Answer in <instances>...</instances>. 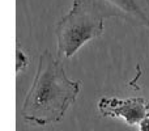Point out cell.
<instances>
[{"label": "cell", "mask_w": 149, "mask_h": 131, "mask_svg": "<svg viewBox=\"0 0 149 131\" xmlns=\"http://www.w3.org/2000/svg\"><path fill=\"white\" fill-rule=\"evenodd\" d=\"M81 81L72 80L64 66L45 50L38 58L36 76L21 108V117L38 126L58 123L76 101Z\"/></svg>", "instance_id": "obj_1"}, {"label": "cell", "mask_w": 149, "mask_h": 131, "mask_svg": "<svg viewBox=\"0 0 149 131\" xmlns=\"http://www.w3.org/2000/svg\"><path fill=\"white\" fill-rule=\"evenodd\" d=\"M105 12L92 0H73L72 8L58 21L55 36L58 55L72 58L85 43L105 32Z\"/></svg>", "instance_id": "obj_2"}, {"label": "cell", "mask_w": 149, "mask_h": 131, "mask_svg": "<svg viewBox=\"0 0 149 131\" xmlns=\"http://www.w3.org/2000/svg\"><path fill=\"white\" fill-rule=\"evenodd\" d=\"M98 110L103 117L120 118L130 126H139L149 116V102L141 97L120 100L116 97H102L98 102Z\"/></svg>", "instance_id": "obj_3"}, {"label": "cell", "mask_w": 149, "mask_h": 131, "mask_svg": "<svg viewBox=\"0 0 149 131\" xmlns=\"http://www.w3.org/2000/svg\"><path fill=\"white\" fill-rule=\"evenodd\" d=\"M107 17H116L134 26L149 29V0H92Z\"/></svg>", "instance_id": "obj_4"}, {"label": "cell", "mask_w": 149, "mask_h": 131, "mask_svg": "<svg viewBox=\"0 0 149 131\" xmlns=\"http://www.w3.org/2000/svg\"><path fill=\"white\" fill-rule=\"evenodd\" d=\"M28 63L29 60H28V57L25 55V53L17 47V50H16V66H17L16 67V72L20 74V71H24L25 67L28 66Z\"/></svg>", "instance_id": "obj_5"}, {"label": "cell", "mask_w": 149, "mask_h": 131, "mask_svg": "<svg viewBox=\"0 0 149 131\" xmlns=\"http://www.w3.org/2000/svg\"><path fill=\"white\" fill-rule=\"evenodd\" d=\"M139 131H149V116L144 118L139 125Z\"/></svg>", "instance_id": "obj_6"}]
</instances>
